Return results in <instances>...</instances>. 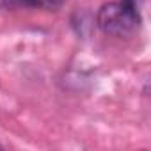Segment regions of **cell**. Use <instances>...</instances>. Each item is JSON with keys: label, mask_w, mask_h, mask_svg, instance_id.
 Returning <instances> with one entry per match:
<instances>
[{"label": "cell", "mask_w": 151, "mask_h": 151, "mask_svg": "<svg viewBox=\"0 0 151 151\" xmlns=\"http://www.w3.org/2000/svg\"><path fill=\"white\" fill-rule=\"evenodd\" d=\"M140 23V11H135L128 4L121 2H109L101 6L98 11V27L110 36H128L132 34Z\"/></svg>", "instance_id": "1"}, {"label": "cell", "mask_w": 151, "mask_h": 151, "mask_svg": "<svg viewBox=\"0 0 151 151\" xmlns=\"http://www.w3.org/2000/svg\"><path fill=\"white\" fill-rule=\"evenodd\" d=\"M7 7H46L55 9L64 0H2Z\"/></svg>", "instance_id": "2"}]
</instances>
